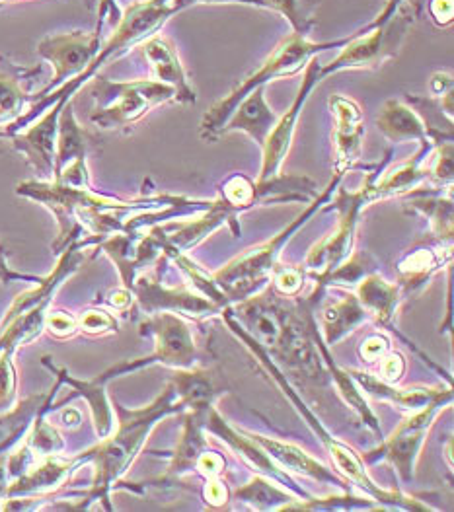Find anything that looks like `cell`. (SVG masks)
<instances>
[{
	"label": "cell",
	"mask_w": 454,
	"mask_h": 512,
	"mask_svg": "<svg viewBox=\"0 0 454 512\" xmlns=\"http://www.w3.org/2000/svg\"><path fill=\"white\" fill-rule=\"evenodd\" d=\"M182 409L184 405L178 400L172 382L147 407L127 409L115 403V413H117L115 431L112 429V433L100 439L94 448L75 458L78 466L82 462L94 464V479H92V487L82 497V501L76 503L71 509H88L92 503H104V507L112 511L110 493L114 487H119L121 477L127 474V470L143 450L152 429L158 425V421Z\"/></svg>",
	"instance_id": "cell-1"
},
{
	"label": "cell",
	"mask_w": 454,
	"mask_h": 512,
	"mask_svg": "<svg viewBox=\"0 0 454 512\" xmlns=\"http://www.w3.org/2000/svg\"><path fill=\"white\" fill-rule=\"evenodd\" d=\"M349 39V37H347ZM347 39H338V41H326V43H316L310 41L308 37L291 34L287 39L279 43V47L269 55V59L254 74H250L238 88H234L227 98H223L219 104H215L211 111L203 117L201 123V139L205 141H215L221 137V129L227 123L228 117L232 111L238 108V104L256 88L265 86L271 80L293 76L299 73L306 63L322 51H328L332 47H343Z\"/></svg>",
	"instance_id": "cell-2"
},
{
	"label": "cell",
	"mask_w": 454,
	"mask_h": 512,
	"mask_svg": "<svg viewBox=\"0 0 454 512\" xmlns=\"http://www.w3.org/2000/svg\"><path fill=\"white\" fill-rule=\"evenodd\" d=\"M340 180V176H336V180H332L324 193L316 195V199L310 203V207L304 211L303 215H299L285 230H281L269 242H264L262 246H256V248L244 252L242 256L234 257L230 263L213 275V281L227 296L228 304H236V302L258 293L260 287H264L265 281L273 275V271L277 267V257L285 248V244L293 238V234L303 226L306 220L310 219L322 205L328 203L330 195L340 185Z\"/></svg>",
	"instance_id": "cell-3"
},
{
	"label": "cell",
	"mask_w": 454,
	"mask_h": 512,
	"mask_svg": "<svg viewBox=\"0 0 454 512\" xmlns=\"http://www.w3.org/2000/svg\"><path fill=\"white\" fill-rule=\"evenodd\" d=\"M416 16V2H406L388 20H375L363 34L347 39L338 59L326 67L322 65L320 76L326 78L341 71H377L400 53Z\"/></svg>",
	"instance_id": "cell-4"
},
{
	"label": "cell",
	"mask_w": 454,
	"mask_h": 512,
	"mask_svg": "<svg viewBox=\"0 0 454 512\" xmlns=\"http://www.w3.org/2000/svg\"><path fill=\"white\" fill-rule=\"evenodd\" d=\"M94 96L100 106L92 113V121L102 129L131 127L152 108L178 102L176 90L158 80L108 82L98 78Z\"/></svg>",
	"instance_id": "cell-5"
},
{
	"label": "cell",
	"mask_w": 454,
	"mask_h": 512,
	"mask_svg": "<svg viewBox=\"0 0 454 512\" xmlns=\"http://www.w3.org/2000/svg\"><path fill=\"white\" fill-rule=\"evenodd\" d=\"M373 180H375V174H371L365 185L353 193L340 189L338 199L330 203V207H324L326 211L328 209L338 211V224H336V230L328 234L322 242H318L306 257V269L310 271L314 281L334 271L341 261H345L353 254L351 250L355 242V230H357L359 217L371 203L377 201Z\"/></svg>",
	"instance_id": "cell-6"
},
{
	"label": "cell",
	"mask_w": 454,
	"mask_h": 512,
	"mask_svg": "<svg viewBox=\"0 0 454 512\" xmlns=\"http://www.w3.org/2000/svg\"><path fill=\"white\" fill-rule=\"evenodd\" d=\"M451 403L453 402H435L416 413H410V417L404 423H400V427L388 439L380 440L377 450L365 454V462L375 464L379 460H386L394 466V470L402 477L404 483L414 481L417 456L433 427V421L439 415V411Z\"/></svg>",
	"instance_id": "cell-7"
},
{
	"label": "cell",
	"mask_w": 454,
	"mask_h": 512,
	"mask_svg": "<svg viewBox=\"0 0 454 512\" xmlns=\"http://www.w3.org/2000/svg\"><path fill=\"white\" fill-rule=\"evenodd\" d=\"M141 335L154 337L152 365L193 368L199 361V349L191 335L188 324L172 312L147 314V320L141 324Z\"/></svg>",
	"instance_id": "cell-8"
},
{
	"label": "cell",
	"mask_w": 454,
	"mask_h": 512,
	"mask_svg": "<svg viewBox=\"0 0 454 512\" xmlns=\"http://www.w3.org/2000/svg\"><path fill=\"white\" fill-rule=\"evenodd\" d=\"M131 293L147 314L172 312L178 316L182 314V316L201 320V318H211V316L223 312V308L219 304H215L207 296L197 293L195 289L164 287L160 281H154L149 277L135 279Z\"/></svg>",
	"instance_id": "cell-9"
},
{
	"label": "cell",
	"mask_w": 454,
	"mask_h": 512,
	"mask_svg": "<svg viewBox=\"0 0 454 512\" xmlns=\"http://www.w3.org/2000/svg\"><path fill=\"white\" fill-rule=\"evenodd\" d=\"M320 69H322V65L314 57L306 63L303 84L299 88V94H297L295 102L291 104V108L287 110L285 115L277 117L275 127L271 129V133L265 139L264 147H262L264 148L262 170H260V176H258L256 182H265V180H271V178L279 176L281 164L287 158L291 145H293V137H295V129H297V123H299V115H301L304 104L308 100V94L322 80Z\"/></svg>",
	"instance_id": "cell-10"
},
{
	"label": "cell",
	"mask_w": 454,
	"mask_h": 512,
	"mask_svg": "<svg viewBox=\"0 0 454 512\" xmlns=\"http://www.w3.org/2000/svg\"><path fill=\"white\" fill-rule=\"evenodd\" d=\"M330 111L334 117V148H336V176L343 178L347 170H353L361 162L363 139H365V123L363 111L359 104L351 98L336 94L330 98Z\"/></svg>",
	"instance_id": "cell-11"
},
{
	"label": "cell",
	"mask_w": 454,
	"mask_h": 512,
	"mask_svg": "<svg viewBox=\"0 0 454 512\" xmlns=\"http://www.w3.org/2000/svg\"><path fill=\"white\" fill-rule=\"evenodd\" d=\"M98 34H65L47 37L39 45V53L55 69L53 86L76 74L86 73L98 51Z\"/></svg>",
	"instance_id": "cell-12"
},
{
	"label": "cell",
	"mask_w": 454,
	"mask_h": 512,
	"mask_svg": "<svg viewBox=\"0 0 454 512\" xmlns=\"http://www.w3.org/2000/svg\"><path fill=\"white\" fill-rule=\"evenodd\" d=\"M451 261V242L417 244L396 265L402 296L419 293L427 287L431 277Z\"/></svg>",
	"instance_id": "cell-13"
},
{
	"label": "cell",
	"mask_w": 454,
	"mask_h": 512,
	"mask_svg": "<svg viewBox=\"0 0 454 512\" xmlns=\"http://www.w3.org/2000/svg\"><path fill=\"white\" fill-rule=\"evenodd\" d=\"M355 384H359L369 396L380 402L392 403L406 413H416L419 409L435 402H453V392L443 388H396V384H388L375 378L373 374L361 370H347Z\"/></svg>",
	"instance_id": "cell-14"
},
{
	"label": "cell",
	"mask_w": 454,
	"mask_h": 512,
	"mask_svg": "<svg viewBox=\"0 0 454 512\" xmlns=\"http://www.w3.org/2000/svg\"><path fill=\"white\" fill-rule=\"evenodd\" d=\"M205 417H207V411H191L186 415L182 437L178 439V444L172 452L170 466H168L166 474L151 481V485L162 487V485L178 483L182 477L195 470L199 456L203 454V450L209 448V442L205 439V433H207Z\"/></svg>",
	"instance_id": "cell-15"
},
{
	"label": "cell",
	"mask_w": 454,
	"mask_h": 512,
	"mask_svg": "<svg viewBox=\"0 0 454 512\" xmlns=\"http://www.w3.org/2000/svg\"><path fill=\"white\" fill-rule=\"evenodd\" d=\"M252 439L256 440L267 456L279 464L283 470H291L297 472L304 477H310L314 481L320 483H328V485H338L343 491H347V481L343 477L336 476L330 468H326L322 462H318L314 456H310L308 452H304L301 446L291 444V442H283V440L269 439L264 435H256V433H248Z\"/></svg>",
	"instance_id": "cell-16"
},
{
	"label": "cell",
	"mask_w": 454,
	"mask_h": 512,
	"mask_svg": "<svg viewBox=\"0 0 454 512\" xmlns=\"http://www.w3.org/2000/svg\"><path fill=\"white\" fill-rule=\"evenodd\" d=\"M145 59L151 67L154 80L172 86L178 94L180 104H195L197 96L190 86V78L178 57L176 47L160 36H151L143 45Z\"/></svg>",
	"instance_id": "cell-17"
},
{
	"label": "cell",
	"mask_w": 454,
	"mask_h": 512,
	"mask_svg": "<svg viewBox=\"0 0 454 512\" xmlns=\"http://www.w3.org/2000/svg\"><path fill=\"white\" fill-rule=\"evenodd\" d=\"M61 108L63 104L59 102L55 110L47 111L32 129L14 135V145L30 158V164L36 168V172L47 178L55 174V147Z\"/></svg>",
	"instance_id": "cell-18"
},
{
	"label": "cell",
	"mask_w": 454,
	"mask_h": 512,
	"mask_svg": "<svg viewBox=\"0 0 454 512\" xmlns=\"http://www.w3.org/2000/svg\"><path fill=\"white\" fill-rule=\"evenodd\" d=\"M265 86H260L256 90H252L240 104L238 108L232 111V115L228 117L227 123L221 129V135L225 133H246L250 135L260 147H264L267 135L271 133V129L277 123V113L271 110L265 102Z\"/></svg>",
	"instance_id": "cell-19"
},
{
	"label": "cell",
	"mask_w": 454,
	"mask_h": 512,
	"mask_svg": "<svg viewBox=\"0 0 454 512\" xmlns=\"http://www.w3.org/2000/svg\"><path fill=\"white\" fill-rule=\"evenodd\" d=\"M379 131L390 143H419L431 147L423 121L412 106L402 100H388L377 115Z\"/></svg>",
	"instance_id": "cell-20"
},
{
	"label": "cell",
	"mask_w": 454,
	"mask_h": 512,
	"mask_svg": "<svg viewBox=\"0 0 454 512\" xmlns=\"http://www.w3.org/2000/svg\"><path fill=\"white\" fill-rule=\"evenodd\" d=\"M357 300L363 306V310L367 312V316H371L377 324L390 328L398 306L402 302V293L400 287L386 283L380 275L375 271L365 275L359 283H357Z\"/></svg>",
	"instance_id": "cell-21"
},
{
	"label": "cell",
	"mask_w": 454,
	"mask_h": 512,
	"mask_svg": "<svg viewBox=\"0 0 454 512\" xmlns=\"http://www.w3.org/2000/svg\"><path fill=\"white\" fill-rule=\"evenodd\" d=\"M172 384L178 400L191 411H209L223 392L213 372L199 366L176 370Z\"/></svg>",
	"instance_id": "cell-22"
},
{
	"label": "cell",
	"mask_w": 454,
	"mask_h": 512,
	"mask_svg": "<svg viewBox=\"0 0 454 512\" xmlns=\"http://www.w3.org/2000/svg\"><path fill=\"white\" fill-rule=\"evenodd\" d=\"M61 386V380L57 376V384L49 394L32 396L26 402L20 403L18 407H12L4 413H0V454H4L10 446H14L22 435L30 429L34 419L41 411H45L55 396V390Z\"/></svg>",
	"instance_id": "cell-23"
},
{
	"label": "cell",
	"mask_w": 454,
	"mask_h": 512,
	"mask_svg": "<svg viewBox=\"0 0 454 512\" xmlns=\"http://www.w3.org/2000/svg\"><path fill=\"white\" fill-rule=\"evenodd\" d=\"M51 368H53V366H51ZM53 372L61 378V382L71 384L80 396L86 398V402H88L90 409H92V419H94V427H96L98 437H100V439L108 437V435L112 433V429H114V415H112L110 400H108V396H106V384L110 382V378L106 376V372L100 374V376L94 378V380H88V382L71 378V376L67 374V370H63V368H53Z\"/></svg>",
	"instance_id": "cell-24"
},
{
	"label": "cell",
	"mask_w": 454,
	"mask_h": 512,
	"mask_svg": "<svg viewBox=\"0 0 454 512\" xmlns=\"http://www.w3.org/2000/svg\"><path fill=\"white\" fill-rule=\"evenodd\" d=\"M234 499L254 511H287L293 503L303 501L281 483L262 476L252 477L250 483L236 489Z\"/></svg>",
	"instance_id": "cell-25"
},
{
	"label": "cell",
	"mask_w": 454,
	"mask_h": 512,
	"mask_svg": "<svg viewBox=\"0 0 454 512\" xmlns=\"http://www.w3.org/2000/svg\"><path fill=\"white\" fill-rule=\"evenodd\" d=\"M367 312L363 310V306L359 304L355 294H347L338 302L330 304L324 312H322V331H324V343L334 347L336 343H340L341 339H345L347 335H351L359 326L365 324L367 320Z\"/></svg>",
	"instance_id": "cell-26"
},
{
	"label": "cell",
	"mask_w": 454,
	"mask_h": 512,
	"mask_svg": "<svg viewBox=\"0 0 454 512\" xmlns=\"http://www.w3.org/2000/svg\"><path fill=\"white\" fill-rule=\"evenodd\" d=\"M408 207L429 220L431 234L439 242H453V201L451 195H416L410 199Z\"/></svg>",
	"instance_id": "cell-27"
},
{
	"label": "cell",
	"mask_w": 454,
	"mask_h": 512,
	"mask_svg": "<svg viewBox=\"0 0 454 512\" xmlns=\"http://www.w3.org/2000/svg\"><path fill=\"white\" fill-rule=\"evenodd\" d=\"M318 0H264V8L281 14L297 36H310L314 28V8Z\"/></svg>",
	"instance_id": "cell-28"
},
{
	"label": "cell",
	"mask_w": 454,
	"mask_h": 512,
	"mask_svg": "<svg viewBox=\"0 0 454 512\" xmlns=\"http://www.w3.org/2000/svg\"><path fill=\"white\" fill-rule=\"evenodd\" d=\"M26 102L20 76L14 71H0V121L18 115Z\"/></svg>",
	"instance_id": "cell-29"
},
{
	"label": "cell",
	"mask_w": 454,
	"mask_h": 512,
	"mask_svg": "<svg viewBox=\"0 0 454 512\" xmlns=\"http://www.w3.org/2000/svg\"><path fill=\"white\" fill-rule=\"evenodd\" d=\"M223 199L238 213L254 207L258 203L256 183L250 182L246 176H232L223 189Z\"/></svg>",
	"instance_id": "cell-30"
},
{
	"label": "cell",
	"mask_w": 454,
	"mask_h": 512,
	"mask_svg": "<svg viewBox=\"0 0 454 512\" xmlns=\"http://www.w3.org/2000/svg\"><path fill=\"white\" fill-rule=\"evenodd\" d=\"M78 330L90 335H104V333H114L117 331V320L106 310H86L78 318Z\"/></svg>",
	"instance_id": "cell-31"
},
{
	"label": "cell",
	"mask_w": 454,
	"mask_h": 512,
	"mask_svg": "<svg viewBox=\"0 0 454 512\" xmlns=\"http://www.w3.org/2000/svg\"><path fill=\"white\" fill-rule=\"evenodd\" d=\"M304 275L303 271L293 269V267H285V269H275L273 271V285L275 291L281 296H295L303 289Z\"/></svg>",
	"instance_id": "cell-32"
},
{
	"label": "cell",
	"mask_w": 454,
	"mask_h": 512,
	"mask_svg": "<svg viewBox=\"0 0 454 512\" xmlns=\"http://www.w3.org/2000/svg\"><path fill=\"white\" fill-rule=\"evenodd\" d=\"M45 330L49 331L53 337L67 339L78 331V318L71 316L69 312H47Z\"/></svg>",
	"instance_id": "cell-33"
},
{
	"label": "cell",
	"mask_w": 454,
	"mask_h": 512,
	"mask_svg": "<svg viewBox=\"0 0 454 512\" xmlns=\"http://www.w3.org/2000/svg\"><path fill=\"white\" fill-rule=\"evenodd\" d=\"M227 462L219 452L213 450H203V454L199 456L197 464H195V472H199L205 479H213V477H221L225 472Z\"/></svg>",
	"instance_id": "cell-34"
},
{
	"label": "cell",
	"mask_w": 454,
	"mask_h": 512,
	"mask_svg": "<svg viewBox=\"0 0 454 512\" xmlns=\"http://www.w3.org/2000/svg\"><path fill=\"white\" fill-rule=\"evenodd\" d=\"M380 361H382L380 363V372H382L380 380H384L388 384H398L406 372V359L400 353L388 351Z\"/></svg>",
	"instance_id": "cell-35"
},
{
	"label": "cell",
	"mask_w": 454,
	"mask_h": 512,
	"mask_svg": "<svg viewBox=\"0 0 454 512\" xmlns=\"http://www.w3.org/2000/svg\"><path fill=\"white\" fill-rule=\"evenodd\" d=\"M203 495H205V501L211 509H227L230 493H228L227 485L219 477L207 479Z\"/></svg>",
	"instance_id": "cell-36"
},
{
	"label": "cell",
	"mask_w": 454,
	"mask_h": 512,
	"mask_svg": "<svg viewBox=\"0 0 454 512\" xmlns=\"http://www.w3.org/2000/svg\"><path fill=\"white\" fill-rule=\"evenodd\" d=\"M388 351H390V341L380 333L369 335L361 345V357L367 363H377Z\"/></svg>",
	"instance_id": "cell-37"
},
{
	"label": "cell",
	"mask_w": 454,
	"mask_h": 512,
	"mask_svg": "<svg viewBox=\"0 0 454 512\" xmlns=\"http://www.w3.org/2000/svg\"><path fill=\"white\" fill-rule=\"evenodd\" d=\"M431 16L439 26H449L453 24L454 4L453 0H431L429 4Z\"/></svg>",
	"instance_id": "cell-38"
},
{
	"label": "cell",
	"mask_w": 454,
	"mask_h": 512,
	"mask_svg": "<svg viewBox=\"0 0 454 512\" xmlns=\"http://www.w3.org/2000/svg\"><path fill=\"white\" fill-rule=\"evenodd\" d=\"M449 92H453V76L443 73L433 74L431 76V94L435 98H443Z\"/></svg>",
	"instance_id": "cell-39"
},
{
	"label": "cell",
	"mask_w": 454,
	"mask_h": 512,
	"mask_svg": "<svg viewBox=\"0 0 454 512\" xmlns=\"http://www.w3.org/2000/svg\"><path fill=\"white\" fill-rule=\"evenodd\" d=\"M133 300H135V296H133V293H131L129 289H125V287L108 294V304H110L112 308H115V310H127V308L133 304Z\"/></svg>",
	"instance_id": "cell-40"
},
{
	"label": "cell",
	"mask_w": 454,
	"mask_h": 512,
	"mask_svg": "<svg viewBox=\"0 0 454 512\" xmlns=\"http://www.w3.org/2000/svg\"><path fill=\"white\" fill-rule=\"evenodd\" d=\"M188 6L199 4V2H240V4H252V6H262L264 8V0H184Z\"/></svg>",
	"instance_id": "cell-41"
}]
</instances>
